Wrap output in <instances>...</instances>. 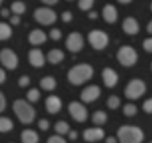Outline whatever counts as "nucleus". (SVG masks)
Returning <instances> with one entry per match:
<instances>
[{
    "mask_svg": "<svg viewBox=\"0 0 152 143\" xmlns=\"http://www.w3.org/2000/svg\"><path fill=\"white\" fill-rule=\"evenodd\" d=\"M93 76H94V69H93L91 65H89V64H77V65L69 69L68 81L72 85L78 86L91 80Z\"/></svg>",
    "mask_w": 152,
    "mask_h": 143,
    "instance_id": "obj_1",
    "label": "nucleus"
},
{
    "mask_svg": "<svg viewBox=\"0 0 152 143\" xmlns=\"http://www.w3.org/2000/svg\"><path fill=\"white\" fill-rule=\"evenodd\" d=\"M12 109H13V113L16 114V117L19 118V121L21 122L23 125H29L34 121L36 110L29 103V101L16 100L12 105Z\"/></svg>",
    "mask_w": 152,
    "mask_h": 143,
    "instance_id": "obj_2",
    "label": "nucleus"
},
{
    "mask_svg": "<svg viewBox=\"0 0 152 143\" xmlns=\"http://www.w3.org/2000/svg\"><path fill=\"white\" fill-rule=\"evenodd\" d=\"M116 138L119 143H142L144 139V133L138 126L123 125L119 127Z\"/></svg>",
    "mask_w": 152,
    "mask_h": 143,
    "instance_id": "obj_3",
    "label": "nucleus"
},
{
    "mask_svg": "<svg viewBox=\"0 0 152 143\" xmlns=\"http://www.w3.org/2000/svg\"><path fill=\"white\" fill-rule=\"evenodd\" d=\"M116 58H118L121 65L126 66V68H130V66L135 65L136 61H138V52H136L132 46L123 45L118 49Z\"/></svg>",
    "mask_w": 152,
    "mask_h": 143,
    "instance_id": "obj_4",
    "label": "nucleus"
},
{
    "mask_svg": "<svg viewBox=\"0 0 152 143\" xmlns=\"http://www.w3.org/2000/svg\"><path fill=\"white\" fill-rule=\"evenodd\" d=\"M33 17L39 24L49 27L57 21V13L49 7H39L34 10Z\"/></svg>",
    "mask_w": 152,
    "mask_h": 143,
    "instance_id": "obj_5",
    "label": "nucleus"
},
{
    "mask_svg": "<svg viewBox=\"0 0 152 143\" xmlns=\"http://www.w3.org/2000/svg\"><path fill=\"white\" fill-rule=\"evenodd\" d=\"M147 87H145L144 81L139 80V78H134L130 82L127 84L124 89V95L128 98V100H139L143 94L145 93Z\"/></svg>",
    "mask_w": 152,
    "mask_h": 143,
    "instance_id": "obj_6",
    "label": "nucleus"
},
{
    "mask_svg": "<svg viewBox=\"0 0 152 143\" xmlns=\"http://www.w3.org/2000/svg\"><path fill=\"white\" fill-rule=\"evenodd\" d=\"M89 44L95 49V51H102L109 45V34L101 29H93L87 34Z\"/></svg>",
    "mask_w": 152,
    "mask_h": 143,
    "instance_id": "obj_7",
    "label": "nucleus"
},
{
    "mask_svg": "<svg viewBox=\"0 0 152 143\" xmlns=\"http://www.w3.org/2000/svg\"><path fill=\"white\" fill-rule=\"evenodd\" d=\"M0 62L8 70H15L17 68V65H19V57H17V54L12 49L3 48L0 51Z\"/></svg>",
    "mask_w": 152,
    "mask_h": 143,
    "instance_id": "obj_8",
    "label": "nucleus"
},
{
    "mask_svg": "<svg viewBox=\"0 0 152 143\" xmlns=\"http://www.w3.org/2000/svg\"><path fill=\"white\" fill-rule=\"evenodd\" d=\"M68 110H69V114L73 117V119L75 122H80V123H83L87 119V115H89L87 114V109L78 101L70 102L68 106Z\"/></svg>",
    "mask_w": 152,
    "mask_h": 143,
    "instance_id": "obj_9",
    "label": "nucleus"
},
{
    "mask_svg": "<svg viewBox=\"0 0 152 143\" xmlns=\"http://www.w3.org/2000/svg\"><path fill=\"white\" fill-rule=\"evenodd\" d=\"M65 45H66V49H68L69 52H72V53L80 52L85 45L82 34H81L80 32H72V33H69V36L66 37Z\"/></svg>",
    "mask_w": 152,
    "mask_h": 143,
    "instance_id": "obj_10",
    "label": "nucleus"
},
{
    "mask_svg": "<svg viewBox=\"0 0 152 143\" xmlns=\"http://www.w3.org/2000/svg\"><path fill=\"white\" fill-rule=\"evenodd\" d=\"M101 95V87L97 85H90L85 87L81 93V100L85 103H91V102L97 101Z\"/></svg>",
    "mask_w": 152,
    "mask_h": 143,
    "instance_id": "obj_11",
    "label": "nucleus"
},
{
    "mask_svg": "<svg viewBox=\"0 0 152 143\" xmlns=\"http://www.w3.org/2000/svg\"><path fill=\"white\" fill-rule=\"evenodd\" d=\"M28 60L33 68H42L45 65V56L39 48H33L28 52Z\"/></svg>",
    "mask_w": 152,
    "mask_h": 143,
    "instance_id": "obj_12",
    "label": "nucleus"
},
{
    "mask_svg": "<svg viewBox=\"0 0 152 143\" xmlns=\"http://www.w3.org/2000/svg\"><path fill=\"white\" fill-rule=\"evenodd\" d=\"M102 80H103V84L106 85L107 87H115L116 84L119 81V76L114 69L111 68H104L102 70Z\"/></svg>",
    "mask_w": 152,
    "mask_h": 143,
    "instance_id": "obj_13",
    "label": "nucleus"
},
{
    "mask_svg": "<svg viewBox=\"0 0 152 143\" xmlns=\"http://www.w3.org/2000/svg\"><path fill=\"white\" fill-rule=\"evenodd\" d=\"M45 109L49 114H57L62 109V101L57 95H49L45 100Z\"/></svg>",
    "mask_w": 152,
    "mask_h": 143,
    "instance_id": "obj_14",
    "label": "nucleus"
},
{
    "mask_svg": "<svg viewBox=\"0 0 152 143\" xmlns=\"http://www.w3.org/2000/svg\"><path fill=\"white\" fill-rule=\"evenodd\" d=\"M83 139L86 142H98L102 138H104V131L101 127H93V129H86L83 131Z\"/></svg>",
    "mask_w": 152,
    "mask_h": 143,
    "instance_id": "obj_15",
    "label": "nucleus"
},
{
    "mask_svg": "<svg viewBox=\"0 0 152 143\" xmlns=\"http://www.w3.org/2000/svg\"><path fill=\"white\" fill-rule=\"evenodd\" d=\"M122 28H123V31L126 32L127 34H130V36H134V34H138L139 33V23L138 20L135 19V17H126L123 20V24H122Z\"/></svg>",
    "mask_w": 152,
    "mask_h": 143,
    "instance_id": "obj_16",
    "label": "nucleus"
},
{
    "mask_svg": "<svg viewBox=\"0 0 152 143\" xmlns=\"http://www.w3.org/2000/svg\"><path fill=\"white\" fill-rule=\"evenodd\" d=\"M102 16H103L104 21L109 24H114L118 20V11L113 4H106L102 10Z\"/></svg>",
    "mask_w": 152,
    "mask_h": 143,
    "instance_id": "obj_17",
    "label": "nucleus"
},
{
    "mask_svg": "<svg viewBox=\"0 0 152 143\" xmlns=\"http://www.w3.org/2000/svg\"><path fill=\"white\" fill-rule=\"evenodd\" d=\"M46 39H48V36H46V33L44 31H41V29H33L28 36V41L34 46L44 44L46 41Z\"/></svg>",
    "mask_w": 152,
    "mask_h": 143,
    "instance_id": "obj_18",
    "label": "nucleus"
},
{
    "mask_svg": "<svg viewBox=\"0 0 152 143\" xmlns=\"http://www.w3.org/2000/svg\"><path fill=\"white\" fill-rule=\"evenodd\" d=\"M20 138H21L23 143H39V141H40L39 134L34 130H31V129H27L23 131Z\"/></svg>",
    "mask_w": 152,
    "mask_h": 143,
    "instance_id": "obj_19",
    "label": "nucleus"
},
{
    "mask_svg": "<svg viewBox=\"0 0 152 143\" xmlns=\"http://www.w3.org/2000/svg\"><path fill=\"white\" fill-rule=\"evenodd\" d=\"M48 61L50 64H53V65H57V64H60L61 61L65 58V53H64L61 49H52V51H49L48 56Z\"/></svg>",
    "mask_w": 152,
    "mask_h": 143,
    "instance_id": "obj_20",
    "label": "nucleus"
},
{
    "mask_svg": "<svg viewBox=\"0 0 152 143\" xmlns=\"http://www.w3.org/2000/svg\"><path fill=\"white\" fill-rule=\"evenodd\" d=\"M40 86H41V89L46 90V92H52V90H54L56 86H57V81H56V78L52 77V76H46V77L41 78Z\"/></svg>",
    "mask_w": 152,
    "mask_h": 143,
    "instance_id": "obj_21",
    "label": "nucleus"
},
{
    "mask_svg": "<svg viewBox=\"0 0 152 143\" xmlns=\"http://www.w3.org/2000/svg\"><path fill=\"white\" fill-rule=\"evenodd\" d=\"M12 36V28L7 23H0V41L8 40Z\"/></svg>",
    "mask_w": 152,
    "mask_h": 143,
    "instance_id": "obj_22",
    "label": "nucleus"
},
{
    "mask_svg": "<svg viewBox=\"0 0 152 143\" xmlns=\"http://www.w3.org/2000/svg\"><path fill=\"white\" fill-rule=\"evenodd\" d=\"M13 129V122L7 117H0V133H10Z\"/></svg>",
    "mask_w": 152,
    "mask_h": 143,
    "instance_id": "obj_23",
    "label": "nucleus"
},
{
    "mask_svg": "<svg viewBox=\"0 0 152 143\" xmlns=\"http://www.w3.org/2000/svg\"><path fill=\"white\" fill-rule=\"evenodd\" d=\"M11 12H12L13 15H23L25 12V10H27V5H25V3H23V1H13L12 4H11Z\"/></svg>",
    "mask_w": 152,
    "mask_h": 143,
    "instance_id": "obj_24",
    "label": "nucleus"
},
{
    "mask_svg": "<svg viewBox=\"0 0 152 143\" xmlns=\"http://www.w3.org/2000/svg\"><path fill=\"white\" fill-rule=\"evenodd\" d=\"M91 119L95 125L101 126V125H104L107 122V114L104 111H102V110H98V111H95L94 114H93Z\"/></svg>",
    "mask_w": 152,
    "mask_h": 143,
    "instance_id": "obj_25",
    "label": "nucleus"
},
{
    "mask_svg": "<svg viewBox=\"0 0 152 143\" xmlns=\"http://www.w3.org/2000/svg\"><path fill=\"white\" fill-rule=\"evenodd\" d=\"M54 130H56V133L60 134V135H65V134H69L70 127H69L68 122L58 121V122H56V125H54Z\"/></svg>",
    "mask_w": 152,
    "mask_h": 143,
    "instance_id": "obj_26",
    "label": "nucleus"
},
{
    "mask_svg": "<svg viewBox=\"0 0 152 143\" xmlns=\"http://www.w3.org/2000/svg\"><path fill=\"white\" fill-rule=\"evenodd\" d=\"M40 95H41V93L39 92V89H36V87H33V89H29L28 93H27V100L29 102H32V103H34V102H37L40 100Z\"/></svg>",
    "mask_w": 152,
    "mask_h": 143,
    "instance_id": "obj_27",
    "label": "nucleus"
},
{
    "mask_svg": "<svg viewBox=\"0 0 152 143\" xmlns=\"http://www.w3.org/2000/svg\"><path fill=\"white\" fill-rule=\"evenodd\" d=\"M121 106V98L116 97V95H110L109 100H107V107L111 110H115Z\"/></svg>",
    "mask_w": 152,
    "mask_h": 143,
    "instance_id": "obj_28",
    "label": "nucleus"
},
{
    "mask_svg": "<svg viewBox=\"0 0 152 143\" xmlns=\"http://www.w3.org/2000/svg\"><path fill=\"white\" fill-rule=\"evenodd\" d=\"M138 113V107L135 106L134 103H126L123 107V114L126 117H134Z\"/></svg>",
    "mask_w": 152,
    "mask_h": 143,
    "instance_id": "obj_29",
    "label": "nucleus"
},
{
    "mask_svg": "<svg viewBox=\"0 0 152 143\" xmlns=\"http://www.w3.org/2000/svg\"><path fill=\"white\" fill-rule=\"evenodd\" d=\"M94 5V0H78V8L81 11H89Z\"/></svg>",
    "mask_w": 152,
    "mask_h": 143,
    "instance_id": "obj_30",
    "label": "nucleus"
},
{
    "mask_svg": "<svg viewBox=\"0 0 152 143\" xmlns=\"http://www.w3.org/2000/svg\"><path fill=\"white\" fill-rule=\"evenodd\" d=\"M49 37H50L52 40H54V41H58V40L62 37V32H61V29H58V28H53V29H50V32H49Z\"/></svg>",
    "mask_w": 152,
    "mask_h": 143,
    "instance_id": "obj_31",
    "label": "nucleus"
},
{
    "mask_svg": "<svg viewBox=\"0 0 152 143\" xmlns=\"http://www.w3.org/2000/svg\"><path fill=\"white\" fill-rule=\"evenodd\" d=\"M46 143H66V141H65V138H62V135L56 134V135L49 136V139Z\"/></svg>",
    "mask_w": 152,
    "mask_h": 143,
    "instance_id": "obj_32",
    "label": "nucleus"
},
{
    "mask_svg": "<svg viewBox=\"0 0 152 143\" xmlns=\"http://www.w3.org/2000/svg\"><path fill=\"white\" fill-rule=\"evenodd\" d=\"M143 49L148 53H152V37H148L143 41Z\"/></svg>",
    "mask_w": 152,
    "mask_h": 143,
    "instance_id": "obj_33",
    "label": "nucleus"
},
{
    "mask_svg": "<svg viewBox=\"0 0 152 143\" xmlns=\"http://www.w3.org/2000/svg\"><path fill=\"white\" fill-rule=\"evenodd\" d=\"M143 110L148 114H152V98H148L147 101H144L143 103Z\"/></svg>",
    "mask_w": 152,
    "mask_h": 143,
    "instance_id": "obj_34",
    "label": "nucleus"
},
{
    "mask_svg": "<svg viewBox=\"0 0 152 143\" xmlns=\"http://www.w3.org/2000/svg\"><path fill=\"white\" fill-rule=\"evenodd\" d=\"M29 84H31V78H29L28 76H21V77L19 78V86L20 87H25V86H28Z\"/></svg>",
    "mask_w": 152,
    "mask_h": 143,
    "instance_id": "obj_35",
    "label": "nucleus"
},
{
    "mask_svg": "<svg viewBox=\"0 0 152 143\" xmlns=\"http://www.w3.org/2000/svg\"><path fill=\"white\" fill-rule=\"evenodd\" d=\"M61 19H62L64 23H70L73 20V13L70 11H64L62 15H61Z\"/></svg>",
    "mask_w": 152,
    "mask_h": 143,
    "instance_id": "obj_36",
    "label": "nucleus"
},
{
    "mask_svg": "<svg viewBox=\"0 0 152 143\" xmlns=\"http://www.w3.org/2000/svg\"><path fill=\"white\" fill-rule=\"evenodd\" d=\"M49 126H50V123H49L48 119H40V121H39V129L41 131L49 130Z\"/></svg>",
    "mask_w": 152,
    "mask_h": 143,
    "instance_id": "obj_37",
    "label": "nucleus"
},
{
    "mask_svg": "<svg viewBox=\"0 0 152 143\" xmlns=\"http://www.w3.org/2000/svg\"><path fill=\"white\" fill-rule=\"evenodd\" d=\"M5 106H7V101H5V97L1 92H0V113H3L5 110Z\"/></svg>",
    "mask_w": 152,
    "mask_h": 143,
    "instance_id": "obj_38",
    "label": "nucleus"
},
{
    "mask_svg": "<svg viewBox=\"0 0 152 143\" xmlns=\"http://www.w3.org/2000/svg\"><path fill=\"white\" fill-rule=\"evenodd\" d=\"M10 21L12 25H19L20 24V16L19 15H13V16H11Z\"/></svg>",
    "mask_w": 152,
    "mask_h": 143,
    "instance_id": "obj_39",
    "label": "nucleus"
},
{
    "mask_svg": "<svg viewBox=\"0 0 152 143\" xmlns=\"http://www.w3.org/2000/svg\"><path fill=\"white\" fill-rule=\"evenodd\" d=\"M41 3H44L45 5L50 7V5H56L58 3V0H41Z\"/></svg>",
    "mask_w": 152,
    "mask_h": 143,
    "instance_id": "obj_40",
    "label": "nucleus"
},
{
    "mask_svg": "<svg viewBox=\"0 0 152 143\" xmlns=\"http://www.w3.org/2000/svg\"><path fill=\"white\" fill-rule=\"evenodd\" d=\"M68 135H69V138L72 139V141H75V139H77V136H78V133H77V131H72V130H70Z\"/></svg>",
    "mask_w": 152,
    "mask_h": 143,
    "instance_id": "obj_41",
    "label": "nucleus"
},
{
    "mask_svg": "<svg viewBox=\"0 0 152 143\" xmlns=\"http://www.w3.org/2000/svg\"><path fill=\"white\" fill-rule=\"evenodd\" d=\"M10 12H11V10H8V8H3V10L0 11V15H1L3 17H8L10 16Z\"/></svg>",
    "mask_w": 152,
    "mask_h": 143,
    "instance_id": "obj_42",
    "label": "nucleus"
},
{
    "mask_svg": "<svg viewBox=\"0 0 152 143\" xmlns=\"http://www.w3.org/2000/svg\"><path fill=\"white\" fill-rule=\"evenodd\" d=\"M4 81H5V72H4V69L0 68V85L4 84Z\"/></svg>",
    "mask_w": 152,
    "mask_h": 143,
    "instance_id": "obj_43",
    "label": "nucleus"
},
{
    "mask_svg": "<svg viewBox=\"0 0 152 143\" xmlns=\"http://www.w3.org/2000/svg\"><path fill=\"white\" fill-rule=\"evenodd\" d=\"M106 143H118V138H114V136H109V138H106Z\"/></svg>",
    "mask_w": 152,
    "mask_h": 143,
    "instance_id": "obj_44",
    "label": "nucleus"
},
{
    "mask_svg": "<svg viewBox=\"0 0 152 143\" xmlns=\"http://www.w3.org/2000/svg\"><path fill=\"white\" fill-rule=\"evenodd\" d=\"M87 16H89V19H97V17H98V13L94 12V11H91V12H89V15H87Z\"/></svg>",
    "mask_w": 152,
    "mask_h": 143,
    "instance_id": "obj_45",
    "label": "nucleus"
},
{
    "mask_svg": "<svg viewBox=\"0 0 152 143\" xmlns=\"http://www.w3.org/2000/svg\"><path fill=\"white\" fill-rule=\"evenodd\" d=\"M147 32L152 34V20H151L150 23H148V25H147Z\"/></svg>",
    "mask_w": 152,
    "mask_h": 143,
    "instance_id": "obj_46",
    "label": "nucleus"
},
{
    "mask_svg": "<svg viewBox=\"0 0 152 143\" xmlns=\"http://www.w3.org/2000/svg\"><path fill=\"white\" fill-rule=\"evenodd\" d=\"M118 1L121 3V4H130L132 0H118Z\"/></svg>",
    "mask_w": 152,
    "mask_h": 143,
    "instance_id": "obj_47",
    "label": "nucleus"
},
{
    "mask_svg": "<svg viewBox=\"0 0 152 143\" xmlns=\"http://www.w3.org/2000/svg\"><path fill=\"white\" fill-rule=\"evenodd\" d=\"M3 1H4V0H0V5H1V4H3Z\"/></svg>",
    "mask_w": 152,
    "mask_h": 143,
    "instance_id": "obj_48",
    "label": "nucleus"
},
{
    "mask_svg": "<svg viewBox=\"0 0 152 143\" xmlns=\"http://www.w3.org/2000/svg\"><path fill=\"white\" fill-rule=\"evenodd\" d=\"M151 11H152V3H151Z\"/></svg>",
    "mask_w": 152,
    "mask_h": 143,
    "instance_id": "obj_49",
    "label": "nucleus"
},
{
    "mask_svg": "<svg viewBox=\"0 0 152 143\" xmlns=\"http://www.w3.org/2000/svg\"><path fill=\"white\" fill-rule=\"evenodd\" d=\"M151 69H152V64H151Z\"/></svg>",
    "mask_w": 152,
    "mask_h": 143,
    "instance_id": "obj_50",
    "label": "nucleus"
},
{
    "mask_svg": "<svg viewBox=\"0 0 152 143\" xmlns=\"http://www.w3.org/2000/svg\"><path fill=\"white\" fill-rule=\"evenodd\" d=\"M68 1H72V0H68Z\"/></svg>",
    "mask_w": 152,
    "mask_h": 143,
    "instance_id": "obj_51",
    "label": "nucleus"
},
{
    "mask_svg": "<svg viewBox=\"0 0 152 143\" xmlns=\"http://www.w3.org/2000/svg\"><path fill=\"white\" fill-rule=\"evenodd\" d=\"M150 143H152V142H150Z\"/></svg>",
    "mask_w": 152,
    "mask_h": 143,
    "instance_id": "obj_52",
    "label": "nucleus"
}]
</instances>
